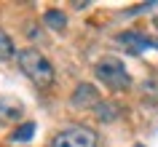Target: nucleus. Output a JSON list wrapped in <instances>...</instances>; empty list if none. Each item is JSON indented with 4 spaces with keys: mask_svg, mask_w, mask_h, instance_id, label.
Returning <instances> with one entry per match:
<instances>
[{
    "mask_svg": "<svg viewBox=\"0 0 158 147\" xmlns=\"http://www.w3.org/2000/svg\"><path fill=\"white\" fill-rule=\"evenodd\" d=\"M16 62H19V70H22L38 88H48L51 83H54V67H51V62L43 56L38 48H22L16 54Z\"/></svg>",
    "mask_w": 158,
    "mask_h": 147,
    "instance_id": "1",
    "label": "nucleus"
},
{
    "mask_svg": "<svg viewBox=\"0 0 158 147\" xmlns=\"http://www.w3.org/2000/svg\"><path fill=\"white\" fill-rule=\"evenodd\" d=\"M94 75H97V80L105 83L110 91H129V88H131V75H129L126 64L118 56L99 59L97 67H94Z\"/></svg>",
    "mask_w": 158,
    "mask_h": 147,
    "instance_id": "2",
    "label": "nucleus"
},
{
    "mask_svg": "<svg viewBox=\"0 0 158 147\" xmlns=\"http://www.w3.org/2000/svg\"><path fill=\"white\" fill-rule=\"evenodd\" d=\"M97 145H99L97 131L75 123V126H64L62 131H56L48 147H97Z\"/></svg>",
    "mask_w": 158,
    "mask_h": 147,
    "instance_id": "3",
    "label": "nucleus"
},
{
    "mask_svg": "<svg viewBox=\"0 0 158 147\" xmlns=\"http://www.w3.org/2000/svg\"><path fill=\"white\" fill-rule=\"evenodd\" d=\"M99 102H102L99 91L94 88L91 83H81V86L73 91V96H70V104H73L75 110H97Z\"/></svg>",
    "mask_w": 158,
    "mask_h": 147,
    "instance_id": "4",
    "label": "nucleus"
},
{
    "mask_svg": "<svg viewBox=\"0 0 158 147\" xmlns=\"http://www.w3.org/2000/svg\"><path fill=\"white\" fill-rule=\"evenodd\" d=\"M121 46H123L126 51H131V54H142V51H148L156 46V40H150L148 35H142V32H134V30H126V32H118L115 38Z\"/></svg>",
    "mask_w": 158,
    "mask_h": 147,
    "instance_id": "5",
    "label": "nucleus"
},
{
    "mask_svg": "<svg viewBox=\"0 0 158 147\" xmlns=\"http://www.w3.org/2000/svg\"><path fill=\"white\" fill-rule=\"evenodd\" d=\"M22 118V104L16 102H8V99H0V126L6 123H14Z\"/></svg>",
    "mask_w": 158,
    "mask_h": 147,
    "instance_id": "6",
    "label": "nucleus"
},
{
    "mask_svg": "<svg viewBox=\"0 0 158 147\" xmlns=\"http://www.w3.org/2000/svg\"><path fill=\"white\" fill-rule=\"evenodd\" d=\"M94 115H97V120L110 123V120H115L118 115H121V107H118L115 102H105V99H102L99 104H97V110H94Z\"/></svg>",
    "mask_w": 158,
    "mask_h": 147,
    "instance_id": "7",
    "label": "nucleus"
},
{
    "mask_svg": "<svg viewBox=\"0 0 158 147\" xmlns=\"http://www.w3.org/2000/svg\"><path fill=\"white\" fill-rule=\"evenodd\" d=\"M43 24L51 27V30H56V32H62V30L67 27V16L59 8H48L46 14H43Z\"/></svg>",
    "mask_w": 158,
    "mask_h": 147,
    "instance_id": "8",
    "label": "nucleus"
},
{
    "mask_svg": "<svg viewBox=\"0 0 158 147\" xmlns=\"http://www.w3.org/2000/svg\"><path fill=\"white\" fill-rule=\"evenodd\" d=\"M35 134V123L27 120V123H19L16 129L11 131V142H27V139H32Z\"/></svg>",
    "mask_w": 158,
    "mask_h": 147,
    "instance_id": "9",
    "label": "nucleus"
},
{
    "mask_svg": "<svg viewBox=\"0 0 158 147\" xmlns=\"http://www.w3.org/2000/svg\"><path fill=\"white\" fill-rule=\"evenodd\" d=\"M16 54V48H14V40H11V35L0 27V62H8L11 56Z\"/></svg>",
    "mask_w": 158,
    "mask_h": 147,
    "instance_id": "10",
    "label": "nucleus"
},
{
    "mask_svg": "<svg viewBox=\"0 0 158 147\" xmlns=\"http://www.w3.org/2000/svg\"><path fill=\"white\" fill-rule=\"evenodd\" d=\"M134 147H142V145H134Z\"/></svg>",
    "mask_w": 158,
    "mask_h": 147,
    "instance_id": "11",
    "label": "nucleus"
}]
</instances>
